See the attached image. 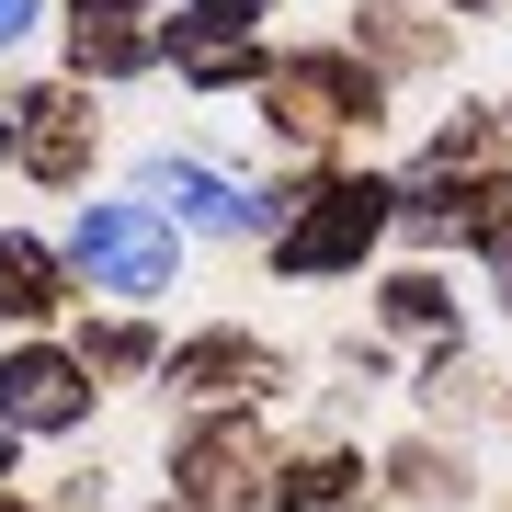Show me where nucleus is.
<instances>
[{
    "label": "nucleus",
    "mask_w": 512,
    "mask_h": 512,
    "mask_svg": "<svg viewBox=\"0 0 512 512\" xmlns=\"http://www.w3.org/2000/svg\"><path fill=\"white\" fill-rule=\"evenodd\" d=\"M80 274L103 296H160L171 285V228L148 217V205H80Z\"/></svg>",
    "instance_id": "nucleus-1"
},
{
    "label": "nucleus",
    "mask_w": 512,
    "mask_h": 512,
    "mask_svg": "<svg viewBox=\"0 0 512 512\" xmlns=\"http://www.w3.org/2000/svg\"><path fill=\"white\" fill-rule=\"evenodd\" d=\"M376 228H387V194H376V183H330L319 217L285 228V262H296V274H330V262H353Z\"/></svg>",
    "instance_id": "nucleus-2"
},
{
    "label": "nucleus",
    "mask_w": 512,
    "mask_h": 512,
    "mask_svg": "<svg viewBox=\"0 0 512 512\" xmlns=\"http://www.w3.org/2000/svg\"><path fill=\"white\" fill-rule=\"evenodd\" d=\"M0 421H23V433L80 421V365H57V353H12V365H0Z\"/></svg>",
    "instance_id": "nucleus-3"
},
{
    "label": "nucleus",
    "mask_w": 512,
    "mask_h": 512,
    "mask_svg": "<svg viewBox=\"0 0 512 512\" xmlns=\"http://www.w3.org/2000/svg\"><path fill=\"white\" fill-rule=\"evenodd\" d=\"M160 194L183 205L194 228H251V205H239V183H217V171H183V160H160Z\"/></svg>",
    "instance_id": "nucleus-4"
},
{
    "label": "nucleus",
    "mask_w": 512,
    "mask_h": 512,
    "mask_svg": "<svg viewBox=\"0 0 512 512\" xmlns=\"http://www.w3.org/2000/svg\"><path fill=\"white\" fill-rule=\"evenodd\" d=\"M285 92H296V126H353L365 114V80L353 69H296Z\"/></svg>",
    "instance_id": "nucleus-5"
},
{
    "label": "nucleus",
    "mask_w": 512,
    "mask_h": 512,
    "mask_svg": "<svg viewBox=\"0 0 512 512\" xmlns=\"http://www.w3.org/2000/svg\"><path fill=\"white\" fill-rule=\"evenodd\" d=\"M46 296H57V262L35 251V239H0V308H12V319H35Z\"/></svg>",
    "instance_id": "nucleus-6"
},
{
    "label": "nucleus",
    "mask_w": 512,
    "mask_h": 512,
    "mask_svg": "<svg viewBox=\"0 0 512 512\" xmlns=\"http://www.w3.org/2000/svg\"><path fill=\"white\" fill-rule=\"evenodd\" d=\"M23 114H35V126H12L23 160H35V171H69V103H23Z\"/></svg>",
    "instance_id": "nucleus-7"
},
{
    "label": "nucleus",
    "mask_w": 512,
    "mask_h": 512,
    "mask_svg": "<svg viewBox=\"0 0 512 512\" xmlns=\"http://www.w3.org/2000/svg\"><path fill=\"white\" fill-rule=\"evenodd\" d=\"M262 0H194V23H251Z\"/></svg>",
    "instance_id": "nucleus-8"
},
{
    "label": "nucleus",
    "mask_w": 512,
    "mask_h": 512,
    "mask_svg": "<svg viewBox=\"0 0 512 512\" xmlns=\"http://www.w3.org/2000/svg\"><path fill=\"white\" fill-rule=\"evenodd\" d=\"M23 23H35V0H0V46H12V35H23Z\"/></svg>",
    "instance_id": "nucleus-9"
}]
</instances>
